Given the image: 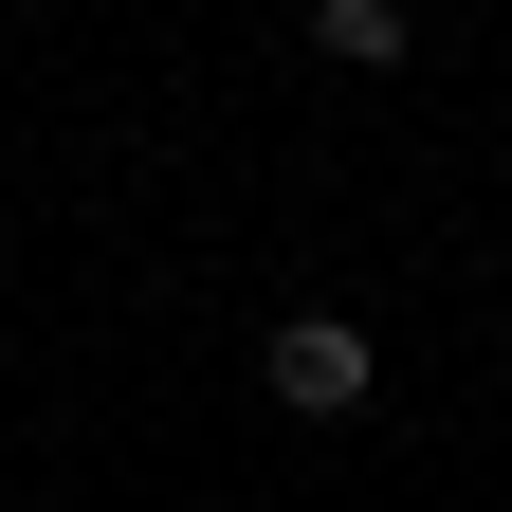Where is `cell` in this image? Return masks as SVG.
Instances as JSON below:
<instances>
[{
    "label": "cell",
    "mask_w": 512,
    "mask_h": 512,
    "mask_svg": "<svg viewBox=\"0 0 512 512\" xmlns=\"http://www.w3.org/2000/svg\"><path fill=\"white\" fill-rule=\"evenodd\" d=\"M256 384H275L293 421H348V403H366L384 366H366V330H348V311H275V348H256Z\"/></svg>",
    "instance_id": "1"
},
{
    "label": "cell",
    "mask_w": 512,
    "mask_h": 512,
    "mask_svg": "<svg viewBox=\"0 0 512 512\" xmlns=\"http://www.w3.org/2000/svg\"><path fill=\"white\" fill-rule=\"evenodd\" d=\"M311 55H348V74H384V55H403V0H330V19H311Z\"/></svg>",
    "instance_id": "2"
}]
</instances>
